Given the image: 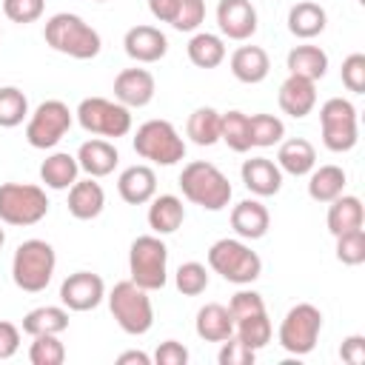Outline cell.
<instances>
[{
    "label": "cell",
    "mask_w": 365,
    "mask_h": 365,
    "mask_svg": "<svg viewBox=\"0 0 365 365\" xmlns=\"http://www.w3.org/2000/svg\"><path fill=\"white\" fill-rule=\"evenodd\" d=\"M66 328H68V308L66 305H40L23 317V331L29 336L63 334Z\"/></svg>",
    "instance_id": "32"
},
{
    "label": "cell",
    "mask_w": 365,
    "mask_h": 365,
    "mask_svg": "<svg viewBox=\"0 0 365 365\" xmlns=\"http://www.w3.org/2000/svg\"><path fill=\"white\" fill-rule=\"evenodd\" d=\"M285 66H288V74H297V77H305V80H314L317 83L328 71V54L319 46L302 43V46H294L288 51Z\"/></svg>",
    "instance_id": "30"
},
{
    "label": "cell",
    "mask_w": 365,
    "mask_h": 365,
    "mask_svg": "<svg viewBox=\"0 0 365 365\" xmlns=\"http://www.w3.org/2000/svg\"><path fill=\"white\" fill-rule=\"evenodd\" d=\"M128 279L145 291H163L168 282V248L160 234H143L128 248Z\"/></svg>",
    "instance_id": "6"
},
{
    "label": "cell",
    "mask_w": 365,
    "mask_h": 365,
    "mask_svg": "<svg viewBox=\"0 0 365 365\" xmlns=\"http://www.w3.org/2000/svg\"><path fill=\"white\" fill-rule=\"evenodd\" d=\"M94 3H106V0H94Z\"/></svg>",
    "instance_id": "53"
},
{
    "label": "cell",
    "mask_w": 365,
    "mask_h": 365,
    "mask_svg": "<svg viewBox=\"0 0 365 365\" xmlns=\"http://www.w3.org/2000/svg\"><path fill=\"white\" fill-rule=\"evenodd\" d=\"M177 6H180V0H148V11L160 23H171L177 14Z\"/></svg>",
    "instance_id": "50"
},
{
    "label": "cell",
    "mask_w": 365,
    "mask_h": 365,
    "mask_svg": "<svg viewBox=\"0 0 365 365\" xmlns=\"http://www.w3.org/2000/svg\"><path fill=\"white\" fill-rule=\"evenodd\" d=\"M20 348V328L9 319H0V359H11Z\"/></svg>",
    "instance_id": "48"
},
{
    "label": "cell",
    "mask_w": 365,
    "mask_h": 365,
    "mask_svg": "<svg viewBox=\"0 0 365 365\" xmlns=\"http://www.w3.org/2000/svg\"><path fill=\"white\" fill-rule=\"evenodd\" d=\"M339 356L342 362L348 365H362L365 362V336L362 334H351L342 339V348H339Z\"/></svg>",
    "instance_id": "49"
},
{
    "label": "cell",
    "mask_w": 365,
    "mask_h": 365,
    "mask_svg": "<svg viewBox=\"0 0 365 365\" xmlns=\"http://www.w3.org/2000/svg\"><path fill=\"white\" fill-rule=\"evenodd\" d=\"M228 66H231V74H234L240 83L257 86V83H262V80L268 77V71H271V57H268V51H265L262 46H240V48L231 54Z\"/></svg>",
    "instance_id": "23"
},
{
    "label": "cell",
    "mask_w": 365,
    "mask_h": 365,
    "mask_svg": "<svg viewBox=\"0 0 365 365\" xmlns=\"http://www.w3.org/2000/svg\"><path fill=\"white\" fill-rule=\"evenodd\" d=\"M185 51L197 68H217L225 60V43L220 34H211V31H197L188 40Z\"/></svg>",
    "instance_id": "34"
},
{
    "label": "cell",
    "mask_w": 365,
    "mask_h": 365,
    "mask_svg": "<svg viewBox=\"0 0 365 365\" xmlns=\"http://www.w3.org/2000/svg\"><path fill=\"white\" fill-rule=\"evenodd\" d=\"M154 362L157 365H185L188 362V348L177 339H165L157 345L154 351Z\"/></svg>",
    "instance_id": "47"
},
{
    "label": "cell",
    "mask_w": 365,
    "mask_h": 365,
    "mask_svg": "<svg viewBox=\"0 0 365 365\" xmlns=\"http://www.w3.org/2000/svg\"><path fill=\"white\" fill-rule=\"evenodd\" d=\"M277 165H279L282 174L305 177V174H311V168L317 165V148H314L305 137L282 140V143H279V151H277Z\"/></svg>",
    "instance_id": "25"
},
{
    "label": "cell",
    "mask_w": 365,
    "mask_h": 365,
    "mask_svg": "<svg viewBox=\"0 0 365 365\" xmlns=\"http://www.w3.org/2000/svg\"><path fill=\"white\" fill-rule=\"evenodd\" d=\"M148 202L151 205H148L145 220H148V228L154 234H160V237L174 234L185 222V205L177 194H154Z\"/></svg>",
    "instance_id": "24"
},
{
    "label": "cell",
    "mask_w": 365,
    "mask_h": 365,
    "mask_svg": "<svg viewBox=\"0 0 365 365\" xmlns=\"http://www.w3.org/2000/svg\"><path fill=\"white\" fill-rule=\"evenodd\" d=\"M43 37H46V46H51L57 54H66L71 60H91L103 48L97 29H91L80 14H71V11L51 14L43 26Z\"/></svg>",
    "instance_id": "1"
},
{
    "label": "cell",
    "mask_w": 365,
    "mask_h": 365,
    "mask_svg": "<svg viewBox=\"0 0 365 365\" xmlns=\"http://www.w3.org/2000/svg\"><path fill=\"white\" fill-rule=\"evenodd\" d=\"M117 194L128 205H145L157 194V174H154V168L145 165V163L123 168L120 177H117Z\"/></svg>",
    "instance_id": "17"
},
{
    "label": "cell",
    "mask_w": 365,
    "mask_h": 365,
    "mask_svg": "<svg viewBox=\"0 0 365 365\" xmlns=\"http://www.w3.org/2000/svg\"><path fill=\"white\" fill-rule=\"evenodd\" d=\"M134 151L154 165H177L185 160V140L168 120H145L134 134Z\"/></svg>",
    "instance_id": "7"
},
{
    "label": "cell",
    "mask_w": 365,
    "mask_h": 365,
    "mask_svg": "<svg viewBox=\"0 0 365 365\" xmlns=\"http://www.w3.org/2000/svg\"><path fill=\"white\" fill-rule=\"evenodd\" d=\"M254 359H257V351L248 348L237 334L220 342V354H217L220 365H254Z\"/></svg>",
    "instance_id": "42"
},
{
    "label": "cell",
    "mask_w": 365,
    "mask_h": 365,
    "mask_svg": "<svg viewBox=\"0 0 365 365\" xmlns=\"http://www.w3.org/2000/svg\"><path fill=\"white\" fill-rule=\"evenodd\" d=\"M342 86L354 94H365V54L362 51H354L342 60Z\"/></svg>",
    "instance_id": "43"
},
{
    "label": "cell",
    "mask_w": 365,
    "mask_h": 365,
    "mask_svg": "<svg viewBox=\"0 0 365 365\" xmlns=\"http://www.w3.org/2000/svg\"><path fill=\"white\" fill-rule=\"evenodd\" d=\"M220 140L237 151V154H245L251 151V131H248V114L242 111H225L222 114V123H220Z\"/></svg>",
    "instance_id": "36"
},
{
    "label": "cell",
    "mask_w": 365,
    "mask_h": 365,
    "mask_svg": "<svg viewBox=\"0 0 365 365\" xmlns=\"http://www.w3.org/2000/svg\"><path fill=\"white\" fill-rule=\"evenodd\" d=\"M220 123H222V114L217 108L200 106L188 114L185 134L194 145H214V143H220Z\"/></svg>",
    "instance_id": "33"
},
{
    "label": "cell",
    "mask_w": 365,
    "mask_h": 365,
    "mask_svg": "<svg viewBox=\"0 0 365 365\" xmlns=\"http://www.w3.org/2000/svg\"><path fill=\"white\" fill-rule=\"evenodd\" d=\"M248 131H251V148H271V145L282 143L285 123L277 114H251Z\"/></svg>",
    "instance_id": "35"
},
{
    "label": "cell",
    "mask_w": 365,
    "mask_h": 365,
    "mask_svg": "<svg viewBox=\"0 0 365 365\" xmlns=\"http://www.w3.org/2000/svg\"><path fill=\"white\" fill-rule=\"evenodd\" d=\"M74 117H77L80 128L94 134V137L117 140V137H125L131 131V108H125L117 100L86 97V100H80Z\"/></svg>",
    "instance_id": "9"
},
{
    "label": "cell",
    "mask_w": 365,
    "mask_h": 365,
    "mask_svg": "<svg viewBox=\"0 0 365 365\" xmlns=\"http://www.w3.org/2000/svg\"><path fill=\"white\" fill-rule=\"evenodd\" d=\"M319 131L322 143L334 154H345L356 145L359 140V125H356V108L345 97H331L319 106Z\"/></svg>",
    "instance_id": "11"
},
{
    "label": "cell",
    "mask_w": 365,
    "mask_h": 365,
    "mask_svg": "<svg viewBox=\"0 0 365 365\" xmlns=\"http://www.w3.org/2000/svg\"><path fill=\"white\" fill-rule=\"evenodd\" d=\"M194 331L200 339L205 342H222L234 334V319L228 314V305H220V302H208L197 311V319H194Z\"/></svg>",
    "instance_id": "27"
},
{
    "label": "cell",
    "mask_w": 365,
    "mask_h": 365,
    "mask_svg": "<svg viewBox=\"0 0 365 365\" xmlns=\"http://www.w3.org/2000/svg\"><path fill=\"white\" fill-rule=\"evenodd\" d=\"M231 228L240 240H262L271 228V214L259 200H242L231 208Z\"/></svg>",
    "instance_id": "21"
},
{
    "label": "cell",
    "mask_w": 365,
    "mask_h": 365,
    "mask_svg": "<svg viewBox=\"0 0 365 365\" xmlns=\"http://www.w3.org/2000/svg\"><path fill=\"white\" fill-rule=\"evenodd\" d=\"M29 362H31V365H63V362H66V345L60 342V334H40V336H31Z\"/></svg>",
    "instance_id": "39"
},
{
    "label": "cell",
    "mask_w": 365,
    "mask_h": 365,
    "mask_svg": "<svg viewBox=\"0 0 365 365\" xmlns=\"http://www.w3.org/2000/svg\"><path fill=\"white\" fill-rule=\"evenodd\" d=\"M319 331H322V311L311 302H297L282 317L277 339H279L282 351H288L294 356H305L317 348Z\"/></svg>",
    "instance_id": "10"
},
{
    "label": "cell",
    "mask_w": 365,
    "mask_h": 365,
    "mask_svg": "<svg viewBox=\"0 0 365 365\" xmlns=\"http://www.w3.org/2000/svg\"><path fill=\"white\" fill-rule=\"evenodd\" d=\"M106 208V191L103 185L94 180V177H86V180H77L71 188H68V214L74 220H97Z\"/></svg>",
    "instance_id": "22"
},
{
    "label": "cell",
    "mask_w": 365,
    "mask_h": 365,
    "mask_svg": "<svg viewBox=\"0 0 365 365\" xmlns=\"http://www.w3.org/2000/svg\"><path fill=\"white\" fill-rule=\"evenodd\" d=\"M240 177H242L245 188L254 197H274L282 188V171L268 157H251V160H245L242 168H240Z\"/></svg>",
    "instance_id": "19"
},
{
    "label": "cell",
    "mask_w": 365,
    "mask_h": 365,
    "mask_svg": "<svg viewBox=\"0 0 365 365\" xmlns=\"http://www.w3.org/2000/svg\"><path fill=\"white\" fill-rule=\"evenodd\" d=\"M0 37H3V34H0Z\"/></svg>",
    "instance_id": "54"
},
{
    "label": "cell",
    "mask_w": 365,
    "mask_h": 365,
    "mask_svg": "<svg viewBox=\"0 0 365 365\" xmlns=\"http://www.w3.org/2000/svg\"><path fill=\"white\" fill-rule=\"evenodd\" d=\"M345 182H348V177L339 165H331V163L319 165V168L314 165L308 174V197L314 202H331L345 191Z\"/></svg>",
    "instance_id": "31"
},
{
    "label": "cell",
    "mask_w": 365,
    "mask_h": 365,
    "mask_svg": "<svg viewBox=\"0 0 365 365\" xmlns=\"http://www.w3.org/2000/svg\"><path fill=\"white\" fill-rule=\"evenodd\" d=\"M123 48H125V54H128L134 63L148 66V63H157V60L165 57V51H168V37H165L157 26H145V23H143V26H131V29L125 31Z\"/></svg>",
    "instance_id": "16"
},
{
    "label": "cell",
    "mask_w": 365,
    "mask_h": 365,
    "mask_svg": "<svg viewBox=\"0 0 365 365\" xmlns=\"http://www.w3.org/2000/svg\"><path fill=\"white\" fill-rule=\"evenodd\" d=\"M74 123V111L63 103V100H43L26 123V143L31 148H54L71 128Z\"/></svg>",
    "instance_id": "12"
},
{
    "label": "cell",
    "mask_w": 365,
    "mask_h": 365,
    "mask_svg": "<svg viewBox=\"0 0 365 365\" xmlns=\"http://www.w3.org/2000/svg\"><path fill=\"white\" fill-rule=\"evenodd\" d=\"M325 23H328V14L319 3H311V0H302V3H294L288 9V31L299 40H311L317 34L325 31Z\"/></svg>",
    "instance_id": "29"
},
{
    "label": "cell",
    "mask_w": 365,
    "mask_h": 365,
    "mask_svg": "<svg viewBox=\"0 0 365 365\" xmlns=\"http://www.w3.org/2000/svg\"><path fill=\"white\" fill-rule=\"evenodd\" d=\"M217 26L228 40H248L257 31V9L251 0H220L217 3Z\"/></svg>",
    "instance_id": "14"
},
{
    "label": "cell",
    "mask_w": 365,
    "mask_h": 365,
    "mask_svg": "<svg viewBox=\"0 0 365 365\" xmlns=\"http://www.w3.org/2000/svg\"><path fill=\"white\" fill-rule=\"evenodd\" d=\"M154 91H157V83H154V74L148 68H123L117 77H114V100L123 103L125 108H143L154 100Z\"/></svg>",
    "instance_id": "15"
},
{
    "label": "cell",
    "mask_w": 365,
    "mask_h": 365,
    "mask_svg": "<svg viewBox=\"0 0 365 365\" xmlns=\"http://www.w3.org/2000/svg\"><path fill=\"white\" fill-rule=\"evenodd\" d=\"M177 182L182 197L205 211H222L234 194L228 177L214 163H205V160H191L188 165H182Z\"/></svg>",
    "instance_id": "2"
},
{
    "label": "cell",
    "mask_w": 365,
    "mask_h": 365,
    "mask_svg": "<svg viewBox=\"0 0 365 365\" xmlns=\"http://www.w3.org/2000/svg\"><path fill=\"white\" fill-rule=\"evenodd\" d=\"M257 311H265V299H262V294H257V291H251V288L237 291V294L231 297V302H228V314H231L234 322L242 319V317H251V314H257Z\"/></svg>",
    "instance_id": "46"
},
{
    "label": "cell",
    "mask_w": 365,
    "mask_h": 365,
    "mask_svg": "<svg viewBox=\"0 0 365 365\" xmlns=\"http://www.w3.org/2000/svg\"><path fill=\"white\" fill-rule=\"evenodd\" d=\"M29 117V97L17 86L0 88V128H14Z\"/></svg>",
    "instance_id": "38"
},
{
    "label": "cell",
    "mask_w": 365,
    "mask_h": 365,
    "mask_svg": "<svg viewBox=\"0 0 365 365\" xmlns=\"http://www.w3.org/2000/svg\"><path fill=\"white\" fill-rule=\"evenodd\" d=\"M57 268V254L46 240H26L11 257V279L26 294H40L48 288Z\"/></svg>",
    "instance_id": "3"
},
{
    "label": "cell",
    "mask_w": 365,
    "mask_h": 365,
    "mask_svg": "<svg viewBox=\"0 0 365 365\" xmlns=\"http://www.w3.org/2000/svg\"><path fill=\"white\" fill-rule=\"evenodd\" d=\"M77 174H80L77 157L68 151H54L40 163V180L51 191H68L77 182Z\"/></svg>",
    "instance_id": "26"
},
{
    "label": "cell",
    "mask_w": 365,
    "mask_h": 365,
    "mask_svg": "<svg viewBox=\"0 0 365 365\" xmlns=\"http://www.w3.org/2000/svg\"><path fill=\"white\" fill-rule=\"evenodd\" d=\"M106 299V282L94 271H74L60 285V302L68 311H94Z\"/></svg>",
    "instance_id": "13"
},
{
    "label": "cell",
    "mask_w": 365,
    "mask_h": 365,
    "mask_svg": "<svg viewBox=\"0 0 365 365\" xmlns=\"http://www.w3.org/2000/svg\"><path fill=\"white\" fill-rule=\"evenodd\" d=\"M234 334H237L248 348H254V351L265 348V345L271 342V334H274L271 319H268V311H257V314H251V317L237 319V322H234Z\"/></svg>",
    "instance_id": "37"
},
{
    "label": "cell",
    "mask_w": 365,
    "mask_h": 365,
    "mask_svg": "<svg viewBox=\"0 0 365 365\" xmlns=\"http://www.w3.org/2000/svg\"><path fill=\"white\" fill-rule=\"evenodd\" d=\"M43 9H46V0H3V14L20 26L40 20Z\"/></svg>",
    "instance_id": "45"
},
{
    "label": "cell",
    "mask_w": 365,
    "mask_h": 365,
    "mask_svg": "<svg viewBox=\"0 0 365 365\" xmlns=\"http://www.w3.org/2000/svg\"><path fill=\"white\" fill-rule=\"evenodd\" d=\"M117 365H151V356L143 351H123L117 356Z\"/></svg>",
    "instance_id": "51"
},
{
    "label": "cell",
    "mask_w": 365,
    "mask_h": 365,
    "mask_svg": "<svg viewBox=\"0 0 365 365\" xmlns=\"http://www.w3.org/2000/svg\"><path fill=\"white\" fill-rule=\"evenodd\" d=\"M328 231L334 237L345 234V231H354V228H362L365 222V211H362V200L354 197V194H339L336 200L328 202Z\"/></svg>",
    "instance_id": "28"
},
{
    "label": "cell",
    "mask_w": 365,
    "mask_h": 365,
    "mask_svg": "<svg viewBox=\"0 0 365 365\" xmlns=\"http://www.w3.org/2000/svg\"><path fill=\"white\" fill-rule=\"evenodd\" d=\"M48 214L46 188L31 182H3L0 185V222L6 225H37Z\"/></svg>",
    "instance_id": "8"
},
{
    "label": "cell",
    "mask_w": 365,
    "mask_h": 365,
    "mask_svg": "<svg viewBox=\"0 0 365 365\" xmlns=\"http://www.w3.org/2000/svg\"><path fill=\"white\" fill-rule=\"evenodd\" d=\"M77 165L80 171H86L88 177L100 180V177H108L117 163H120V154H117V145L103 140V137H94V140H86L80 148H77Z\"/></svg>",
    "instance_id": "20"
},
{
    "label": "cell",
    "mask_w": 365,
    "mask_h": 365,
    "mask_svg": "<svg viewBox=\"0 0 365 365\" xmlns=\"http://www.w3.org/2000/svg\"><path fill=\"white\" fill-rule=\"evenodd\" d=\"M174 285L182 297H200L208 288V268L202 262H182L174 274Z\"/></svg>",
    "instance_id": "40"
},
{
    "label": "cell",
    "mask_w": 365,
    "mask_h": 365,
    "mask_svg": "<svg viewBox=\"0 0 365 365\" xmlns=\"http://www.w3.org/2000/svg\"><path fill=\"white\" fill-rule=\"evenodd\" d=\"M279 108L294 117V120H302L314 111L317 106V83L314 80H305V77H297V74H288L279 86Z\"/></svg>",
    "instance_id": "18"
},
{
    "label": "cell",
    "mask_w": 365,
    "mask_h": 365,
    "mask_svg": "<svg viewBox=\"0 0 365 365\" xmlns=\"http://www.w3.org/2000/svg\"><path fill=\"white\" fill-rule=\"evenodd\" d=\"M108 311L114 317V322L131 334V336H143L151 331L154 325V305L145 288H140L131 279H120L114 282V288L108 291Z\"/></svg>",
    "instance_id": "5"
},
{
    "label": "cell",
    "mask_w": 365,
    "mask_h": 365,
    "mask_svg": "<svg viewBox=\"0 0 365 365\" xmlns=\"http://www.w3.org/2000/svg\"><path fill=\"white\" fill-rule=\"evenodd\" d=\"M3 242H6V231L0 228V248H3Z\"/></svg>",
    "instance_id": "52"
},
{
    "label": "cell",
    "mask_w": 365,
    "mask_h": 365,
    "mask_svg": "<svg viewBox=\"0 0 365 365\" xmlns=\"http://www.w3.org/2000/svg\"><path fill=\"white\" fill-rule=\"evenodd\" d=\"M202 20H205V0H180L171 26L177 31H197Z\"/></svg>",
    "instance_id": "44"
},
{
    "label": "cell",
    "mask_w": 365,
    "mask_h": 365,
    "mask_svg": "<svg viewBox=\"0 0 365 365\" xmlns=\"http://www.w3.org/2000/svg\"><path fill=\"white\" fill-rule=\"evenodd\" d=\"M208 268L214 274H220L225 282L251 285L262 274V259L257 251H251V245L245 240L222 237L208 248Z\"/></svg>",
    "instance_id": "4"
},
{
    "label": "cell",
    "mask_w": 365,
    "mask_h": 365,
    "mask_svg": "<svg viewBox=\"0 0 365 365\" xmlns=\"http://www.w3.org/2000/svg\"><path fill=\"white\" fill-rule=\"evenodd\" d=\"M336 259L342 265H362L365 262V228H354L336 237Z\"/></svg>",
    "instance_id": "41"
}]
</instances>
